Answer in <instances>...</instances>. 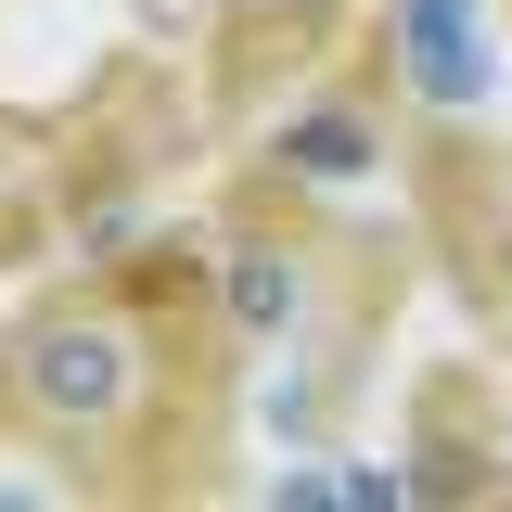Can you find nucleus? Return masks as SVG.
Segmentation results:
<instances>
[{
	"mask_svg": "<svg viewBox=\"0 0 512 512\" xmlns=\"http://www.w3.org/2000/svg\"><path fill=\"white\" fill-rule=\"evenodd\" d=\"M116 384H128L116 333H52V346H39V397H64V410H103Z\"/></svg>",
	"mask_w": 512,
	"mask_h": 512,
	"instance_id": "nucleus-1",
	"label": "nucleus"
},
{
	"mask_svg": "<svg viewBox=\"0 0 512 512\" xmlns=\"http://www.w3.org/2000/svg\"><path fill=\"white\" fill-rule=\"evenodd\" d=\"M410 64H423V90H436V103H474V90H487V52L448 26V0H423V13H410Z\"/></svg>",
	"mask_w": 512,
	"mask_h": 512,
	"instance_id": "nucleus-2",
	"label": "nucleus"
},
{
	"mask_svg": "<svg viewBox=\"0 0 512 512\" xmlns=\"http://www.w3.org/2000/svg\"><path fill=\"white\" fill-rule=\"evenodd\" d=\"M282 154H295L308 180H359V167H372V128H359V116H308Z\"/></svg>",
	"mask_w": 512,
	"mask_h": 512,
	"instance_id": "nucleus-3",
	"label": "nucleus"
},
{
	"mask_svg": "<svg viewBox=\"0 0 512 512\" xmlns=\"http://www.w3.org/2000/svg\"><path fill=\"white\" fill-rule=\"evenodd\" d=\"M231 308H244V320H282V308H295V282H282L269 256H244V269H231Z\"/></svg>",
	"mask_w": 512,
	"mask_h": 512,
	"instance_id": "nucleus-4",
	"label": "nucleus"
}]
</instances>
